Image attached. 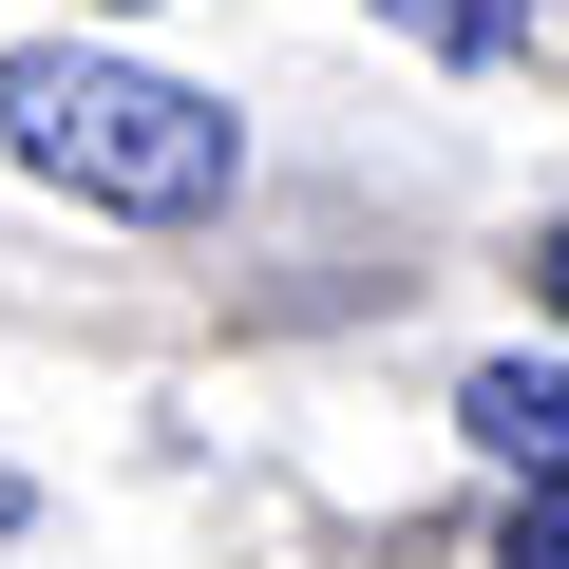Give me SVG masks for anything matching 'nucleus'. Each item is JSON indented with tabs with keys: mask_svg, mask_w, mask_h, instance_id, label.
I'll list each match as a JSON object with an SVG mask.
<instances>
[{
	"mask_svg": "<svg viewBox=\"0 0 569 569\" xmlns=\"http://www.w3.org/2000/svg\"><path fill=\"white\" fill-rule=\"evenodd\" d=\"M493 569H569V475H512V531H493Z\"/></svg>",
	"mask_w": 569,
	"mask_h": 569,
	"instance_id": "4",
	"label": "nucleus"
},
{
	"mask_svg": "<svg viewBox=\"0 0 569 569\" xmlns=\"http://www.w3.org/2000/svg\"><path fill=\"white\" fill-rule=\"evenodd\" d=\"M456 437L493 475H569V361H475L456 380Z\"/></svg>",
	"mask_w": 569,
	"mask_h": 569,
	"instance_id": "2",
	"label": "nucleus"
},
{
	"mask_svg": "<svg viewBox=\"0 0 569 569\" xmlns=\"http://www.w3.org/2000/svg\"><path fill=\"white\" fill-rule=\"evenodd\" d=\"M418 58H531V0H380Z\"/></svg>",
	"mask_w": 569,
	"mask_h": 569,
	"instance_id": "3",
	"label": "nucleus"
},
{
	"mask_svg": "<svg viewBox=\"0 0 569 569\" xmlns=\"http://www.w3.org/2000/svg\"><path fill=\"white\" fill-rule=\"evenodd\" d=\"M0 152L58 171V190H96V209H133V228H190V209H228V171H247L228 96L152 77V58H77V39L0 58Z\"/></svg>",
	"mask_w": 569,
	"mask_h": 569,
	"instance_id": "1",
	"label": "nucleus"
},
{
	"mask_svg": "<svg viewBox=\"0 0 569 569\" xmlns=\"http://www.w3.org/2000/svg\"><path fill=\"white\" fill-rule=\"evenodd\" d=\"M0 531H20V475H0Z\"/></svg>",
	"mask_w": 569,
	"mask_h": 569,
	"instance_id": "6",
	"label": "nucleus"
},
{
	"mask_svg": "<svg viewBox=\"0 0 569 569\" xmlns=\"http://www.w3.org/2000/svg\"><path fill=\"white\" fill-rule=\"evenodd\" d=\"M531 284H550V305H569V209H550V228H531Z\"/></svg>",
	"mask_w": 569,
	"mask_h": 569,
	"instance_id": "5",
	"label": "nucleus"
}]
</instances>
